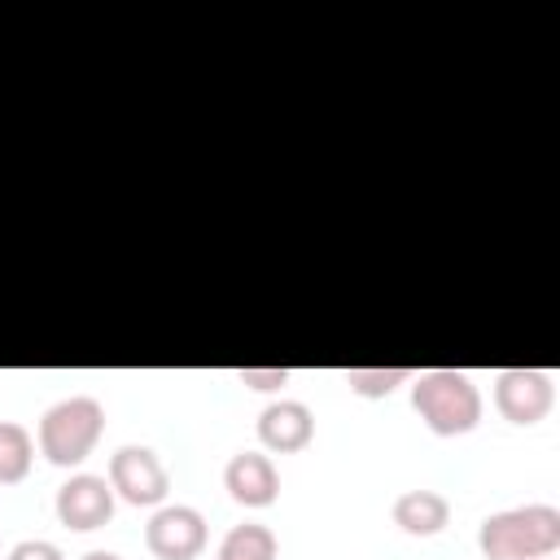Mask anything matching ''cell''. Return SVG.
Instances as JSON below:
<instances>
[{"mask_svg": "<svg viewBox=\"0 0 560 560\" xmlns=\"http://www.w3.org/2000/svg\"><path fill=\"white\" fill-rule=\"evenodd\" d=\"M411 407L438 438H459L481 424V389L468 372L455 368H429L411 376Z\"/></svg>", "mask_w": 560, "mask_h": 560, "instance_id": "1", "label": "cell"}, {"mask_svg": "<svg viewBox=\"0 0 560 560\" xmlns=\"http://www.w3.org/2000/svg\"><path fill=\"white\" fill-rule=\"evenodd\" d=\"M477 547L486 560H547L560 547V508L525 503L481 521Z\"/></svg>", "mask_w": 560, "mask_h": 560, "instance_id": "2", "label": "cell"}, {"mask_svg": "<svg viewBox=\"0 0 560 560\" xmlns=\"http://www.w3.org/2000/svg\"><path fill=\"white\" fill-rule=\"evenodd\" d=\"M105 433V407L92 394H70L39 416V455L57 468H79Z\"/></svg>", "mask_w": 560, "mask_h": 560, "instance_id": "3", "label": "cell"}, {"mask_svg": "<svg viewBox=\"0 0 560 560\" xmlns=\"http://www.w3.org/2000/svg\"><path fill=\"white\" fill-rule=\"evenodd\" d=\"M105 481L131 508H162V499L171 490V477H166L162 459L149 446H118L109 455V477Z\"/></svg>", "mask_w": 560, "mask_h": 560, "instance_id": "4", "label": "cell"}, {"mask_svg": "<svg viewBox=\"0 0 560 560\" xmlns=\"http://www.w3.org/2000/svg\"><path fill=\"white\" fill-rule=\"evenodd\" d=\"M551 402H556V385L538 368H503L494 376V407L508 424L529 429L551 411Z\"/></svg>", "mask_w": 560, "mask_h": 560, "instance_id": "5", "label": "cell"}, {"mask_svg": "<svg viewBox=\"0 0 560 560\" xmlns=\"http://www.w3.org/2000/svg\"><path fill=\"white\" fill-rule=\"evenodd\" d=\"M144 547L158 560H197L206 551V516L188 503H162L144 525Z\"/></svg>", "mask_w": 560, "mask_h": 560, "instance_id": "6", "label": "cell"}, {"mask_svg": "<svg viewBox=\"0 0 560 560\" xmlns=\"http://www.w3.org/2000/svg\"><path fill=\"white\" fill-rule=\"evenodd\" d=\"M52 508H57V521L66 529H79V534L101 529L114 516V486L105 477H96V472H74L57 490V503Z\"/></svg>", "mask_w": 560, "mask_h": 560, "instance_id": "7", "label": "cell"}, {"mask_svg": "<svg viewBox=\"0 0 560 560\" xmlns=\"http://www.w3.org/2000/svg\"><path fill=\"white\" fill-rule=\"evenodd\" d=\"M311 438H315V416H311L306 402L276 398V402L262 407V416H258V442H262V451H271V455H298V451L311 446Z\"/></svg>", "mask_w": 560, "mask_h": 560, "instance_id": "8", "label": "cell"}, {"mask_svg": "<svg viewBox=\"0 0 560 560\" xmlns=\"http://www.w3.org/2000/svg\"><path fill=\"white\" fill-rule=\"evenodd\" d=\"M223 490L241 503V508H271L280 494V472L271 464V455L262 451H236L223 468Z\"/></svg>", "mask_w": 560, "mask_h": 560, "instance_id": "9", "label": "cell"}, {"mask_svg": "<svg viewBox=\"0 0 560 560\" xmlns=\"http://www.w3.org/2000/svg\"><path fill=\"white\" fill-rule=\"evenodd\" d=\"M389 516H394V525H398L402 534H411V538H433V534H442L446 521H451V499L438 494V490H424V486H420V490H402V494L394 499Z\"/></svg>", "mask_w": 560, "mask_h": 560, "instance_id": "10", "label": "cell"}, {"mask_svg": "<svg viewBox=\"0 0 560 560\" xmlns=\"http://www.w3.org/2000/svg\"><path fill=\"white\" fill-rule=\"evenodd\" d=\"M35 464V438L18 420H0V486L26 481Z\"/></svg>", "mask_w": 560, "mask_h": 560, "instance_id": "11", "label": "cell"}, {"mask_svg": "<svg viewBox=\"0 0 560 560\" xmlns=\"http://www.w3.org/2000/svg\"><path fill=\"white\" fill-rule=\"evenodd\" d=\"M214 560H276V534L258 521L232 525L214 551Z\"/></svg>", "mask_w": 560, "mask_h": 560, "instance_id": "12", "label": "cell"}, {"mask_svg": "<svg viewBox=\"0 0 560 560\" xmlns=\"http://www.w3.org/2000/svg\"><path fill=\"white\" fill-rule=\"evenodd\" d=\"M407 381H411L407 368H346V385L359 398H385V394H394Z\"/></svg>", "mask_w": 560, "mask_h": 560, "instance_id": "13", "label": "cell"}, {"mask_svg": "<svg viewBox=\"0 0 560 560\" xmlns=\"http://www.w3.org/2000/svg\"><path fill=\"white\" fill-rule=\"evenodd\" d=\"M236 381L249 385V389H262V394H276L289 385V368H236Z\"/></svg>", "mask_w": 560, "mask_h": 560, "instance_id": "14", "label": "cell"}, {"mask_svg": "<svg viewBox=\"0 0 560 560\" xmlns=\"http://www.w3.org/2000/svg\"><path fill=\"white\" fill-rule=\"evenodd\" d=\"M9 560H66V556H61V547L48 542V538H26V542H18V547L9 551Z\"/></svg>", "mask_w": 560, "mask_h": 560, "instance_id": "15", "label": "cell"}, {"mask_svg": "<svg viewBox=\"0 0 560 560\" xmlns=\"http://www.w3.org/2000/svg\"><path fill=\"white\" fill-rule=\"evenodd\" d=\"M83 560H122V556H118V551H88Z\"/></svg>", "mask_w": 560, "mask_h": 560, "instance_id": "16", "label": "cell"}]
</instances>
